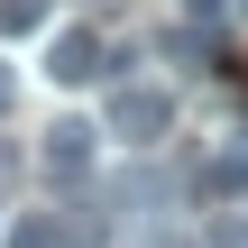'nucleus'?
<instances>
[{
    "instance_id": "8",
    "label": "nucleus",
    "mask_w": 248,
    "mask_h": 248,
    "mask_svg": "<svg viewBox=\"0 0 248 248\" xmlns=\"http://www.w3.org/2000/svg\"><path fill=\"white\" fill-rule=\"evenodd\" d=\"M9 101H18V74H9V64H0V110H9Z\"/></svg>"
},
{
    "instance_id": "5",
    "label": "nucleus",
    "mask_w": 248,
    "mask_h": 248,
    "mask_svg": "<svg viewBox=\"0 0 248 248\" xmlns=\"http://www.w3.org/2000/svg\"><path fill=\"white\" fill-rule=\"evenodd\" d=\"M55 18V0H0V37H37Z\"/></svg>"
},
{
    "instance_id": "9",
    "label": "nucleus",
    "mask_w": 248,
    "mask_h": 248,
    "mask_svg": "<svg viewBox=\"0 0 248 248\" xmlns=\"http://www.w3.org/2000/svg\"><path fill=\"white\" fill-rule=\"evenodd\" d=\"M230 9H248V0H230Z\"/></svg>"
},
{
    "instance_id": "6",
    "label": "nucleus",
    "mask_w": 248,
    "mask_h": 248,
    "mask_svg": "<svg viewBox=\"0 0 248 248\" xmlns=\"http://www.w3.org/2000/svg\"><path fill=\"white\" fill-rule=\"evenodd\" d=\"M9 248H64V230H55L46 212H18V221H9Z\"/></svg>"
},
{
    "instance_id": "7",
    "label": "nucleus",
    "mask_w": 248,
    "mask_h": 248,
    "mask_svg": "<svg viewBox=\"0 0 248 248\" xmlns=\"http://www.w3.org/2000/svg\"><path fill=\"white\" fill-rule=\"evenodd\" d=\"M184 9H193V18H230V0H184Z\"/></svg>"
},
{
    "instance_id": "4",
    "label": "nucleus",
    "mask_w": 248,
    "mask_h": 248,
    "mask_svg": "<svg viewBox=\"0 0 248 248\" xmlns=\"http://www.w3.org/2000/svg\"><path fill=\"white\" fill-rule=\"evenodd\" d=\"M193 193H202V202H230V193H248V129H239V147H221V156L193 175Z\"/></svg>"
},
{
    "instance_id": "2",
    "label": "nucleus",
    "mask_w": 248,
    "mask_h": 248,
    "mask_svg": "<svg viewBox=\"0 0 248 248\" xmlns=\"http://www.w3.org/2000/svg\"><path fill=\"white\" fill-rule=\"evenodd\" d=\"M46 74H55V83H101V74H110V37L83 28V18L55 28V37H46Z\"/></svg>"
},
{
    "instance_id": "1",
    "label": "nucleus",
    "mask_w": 248,
    "mask_h": 248,
    "mask_svg": "<svg viewBox=\"0 0 248 248\" xmlns=\"http://www.w3.org/2000/svg\"><path fill=\"white\" fill-rule=\"evenodd\" d=\"M166 129H175V92H166V83H120V92H110V138L156 147Z\"/></svg>"
},
{
    "instance_id": "3",
    "label": "nucleus",
    "mask_w": 248,
    "mask_h": 248,
    "mask_svg": "<svg viewBox=\"0 0 248 248\" xmlns=\"http://www.w3.org/2000/svg\"><path fill=\"white\" fill-rule=\"evenodd\" d=\"M92 138H101L92 120H55V129H46V156H37L46 184H83V175H92Z\"/></svg>"
}]
</instances>
